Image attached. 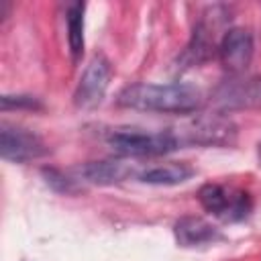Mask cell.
Segmentation results:
<instances>
[{"mask_svg": "<svg viewBox=\"0 0 261 261\" xmlns=\"http://www.w3.org/2000/svg\"><path fill=\"white\" fill-rule=\"evenodd\" d=\"M116 104L133 110L190 114L200 108L202 94L188 84H133L118 94Z\"/></svg>", "mask_w": 261, "mask_h": 261, "instance_id": "1", "label": "cell"}, {"mask_svg": "<svg viewBox=\"0 0 261 261\" xmlns=\"http://www.w3.org/2000/svg\"><path fill=\"white\" fill-rule=\"evenodd\" d=\"M0 153H2V159H6V161L24 163V161L41 157L45 153V145L37 135L29 133L24 128L2 124V130H0Z\"/></svg>", "mask_w": 261, "mask_h": 261, "instance_id": "6", "label": "cell"}, {"mask_svg": "<svg viewBox=\"0 0 261 261\" xmlns=\"http://www.w3.org/2000/svg\"><path fill=\"white\" fill-rule=\"evenodd\" d=\"M234 124L228 118L222 116H202L194 120L186 130H181V137L177 139L181 143H196V145H230L234 141Z\"/></svg>", "mask_w": 261, "mask_h": 261, "instance_id": "5", "label": "cell"}, {"mask_svg": "<svg viewBox=\"0 0 261 261\" xmlns=\"http://www.w3.org/2000/svg\"><path fill=\"white\" fill-rule=\"evenodd\" d=\"M110 147L114 153L124 157H151L163 155L177 149L179 141L173 130H141V128H118L108 137Z\"/></svg>", "mask_w": 261, "mask_h": 261, "instance_id": "2", "label": "cell"}, {"mask_svg": "<svg viewBox=\"0 0 261 261\" xmlns=\"http://www.w3.org/2000/svg\"><path fill=\"white\" fill-rule=\"evenodd\" d=\"M67 41L73 59H77L84 51V4L75 2L67 10Z\"/></svg>", "mask_w": 261, "mask_h": 261, "instance_id": "12", "label": "cell"}, {"mask_svg": "<svg viewBox=\"0 0 261 261\" xmlns=\"http://www.w3.org/2000/svg\"><path fill=\"white\" fill-rule=\"evenodd\" d=\"M175 239L181 247L206 245L220 239L218 230L200 216H184L175 222Z\"/></svg>", "mask_w": 261, "mask_h": 261, "instance_id": "9", "label": "cell"}, {"mask_svg": "<svg viewBox=\"0 0 261 261\" xmlns=\"http://www.w3.org/2000/svg\"><path fill=\"white\" fill-rule=\"evenodd\" d=\"M218 55L222 65L228 71H243L253 57V37L249 31L245 29H230L224 33L220 47H218Z\"/></svg>", "mask_w": 261, "mask_h": 261, "instance_id": "7", "label": "cell"}, {"mask_svg": "<svg viewBox=\"0 0 261 261\" xmlns=\"http://www.w3.org/2000/svg\"><path fill=\"white\" fill-rule=\"evenodd\" d=\"M110 77H112L110 61L104 55H94L92 61L88 63L77 88H75V94H73L75 106L84 108V110L98 106L102 102L106 90H108Z\"/></svg>", "mask_w": 261, "mask_h": 261, "instance_id": "4", "label": "cell"}, {"mask_svg": "<svg viewBox=\"0 0 261 261\" xmlns=\"http://www.w3.org/2000/svg\"><path fill=\"white\" fill-rule=\"evenodd\" d=\"M259 155H261V149H259Z\"/></svg>", "mask_w": 261, "mask_h": 261, "instance_id": "14", "label": "cell"}, {"mask_svg": "<svg viewBox=\"0 0 261 261\" xmlns=\"http://www.w3.org/2000/svg\"><path fill=\"white\" fill-rule=\"evenodd\" d=\"M194 175V169L188 163L181 161H169L163 165H153L145 171H141V181L155 184V186H175Z\"/></svg>", "mask_w": 261, "mask_h": 261, "instance_id": "10", "label": "cell"}, {"mask_svg": "<svg viewBox=\"0 0 261 261\" xmlns=\"http://www.w3.org/2000/svg\"><path fill=\"white\" fill-rule=\"evenodd\" d=\"M130 167L122 161H94V163H88L82 173L88 181H94V184H116V181H122L130 175Z\"/></svg>", "mask_w": 261, "mask_h": 261, "instance_id": "11", "label": "cell"}, {"mask_svg": "<svg viewBox=\"0 0 261 261\" xmlns=\"http://www.w3.org/2000/svg\"><path fill=\"white\" fill-rule=\"evenodd\" d=\"M224 108H255L261 106V77H251L239 84L224 86L218 92Z\"/></svg>", "mask_w": 261, "mask_h": 261, "instance_id": "8", "label": "cell"}, {"mask_svg": "<svg viewBox=\"0 0 261 261\" xmlns=\"http://www.w3.org/2000/svg\"><path fill=\"white\" fill-rule=\"evenodd\" d=\"M10 106H37V100L35 98H29V96H4L2 98V110H8Z\"/></svg>", "mask_w": 261, "mask_h": 261, "instance_id": "13", "label": "cell"}, {"mask_svg": "<svg viewBox=\"0 0 261 261\" xmlns=\"http://www.w3.org/2000/svg\"><path fill=\"white\" fill-rule=\"evenodd\" d=\"M198 198H200V204L206 212L214 214L216 218H220L224 222L241 220L251 210L249 194L239 192V190H230V188H222L218 184L202 186Z\"/></svg>", "mask_w": 261, "mask_h": 261, "instance_id": "3", "label": "cell"}]
</instances>
